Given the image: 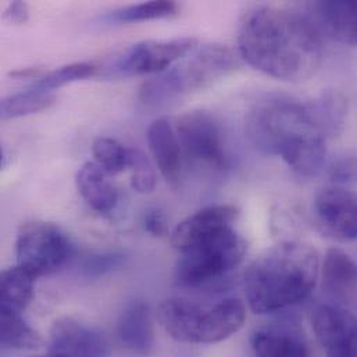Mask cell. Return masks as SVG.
Masks as SVG:
<instances>
[{
  "mask_svg": "<svg viewBox=\"0 0 357 357\" xmlns=\"http://www.w3.org/2000/svg\"><path fill=\"white\" fill-rule=\"evenodd\" d=\"M241 57L253 68L281 81L305 82L323 61V43L312 21L278 7H256L242 20Z\"/></svg>",
  "mask_w": 357,
  "mask_h": 357,
  "instance_id": "6da1fadb",
  "label": "cell"
},
{
  "mask_svg": "<svg viewBox=\"0 0 357 357\" xmlns=\"http://www.w3.org/2000/svg\"><path fill=\"white\" fill-rule=\"evenodd\" d=\"M246 132L261 153L281 158L301 177L316 176L324 165L328 132L316 100L268 96L250 110Z\"/></svg>",
  "mask_w": 357,
  "mask_h": 357,
  "instance_id": "7a4b0ae2",
  "label": "cell"
},
{
  "mask_svg": "<svg viewBox=\"0 0 357 357\" xmlns=\"http://www.w3.org/2000/svg\"><path fill=\"white\" fill-rule=\"evenodd\" d=\"M239 210L218 204L206 207L174 228L172 246L179 253L176 281L200 287L227 275L243 260L248 245L236 229Z\"/></svg>",
  "mask_w": 357,
  "mask_h": 357,
  "instance_id": "3957f363",
  "label": "cell"
},
{
  "mask_svg": "<svg viewBox=\"0 0 357 357\" xmlns=\"http://www.w3.org/2000/svg\"><path fill=\"white\" fill-rule=\"evenodd\" d=\"M320 275V255L298 241L280 242L256 257L245 273V296L256 314L275 313L309 298Z\"/></svg>",
  "mask_w": 357,
  "mask_h": 357,
  "instance_id": "277c9868",
  "label": "cell"
},
{
  "mask_svg": "<svg viewBox=\"0 0 357 357\" xmlns=\"http://www.w3.org/2000/svg\"><path fill=\"white\" fill-rule=\"evenodd\" d=\"M163 330L176 341L210 345L225 341L246 321V307L235 298L200 305L185 298H170L158 310Z\"/></svg>",
  "mask_w": 357,
  "mask_h": 357,
  "instance_id": "5b68a950",
  "label": "cell"
},
{
  "mask_svg": "<svg viewBox=\"0 0 357 357\" xmlns=\"http://www.w3.org/2000/svg\"><path fill=\"white\" fill-rule=\"evenodd\" d=\"M239 67V59L225 45L197 46L179 64L146 81L139 99L145 105H160L203 89Z\"/></svg>",
  "mask_w": 357,
  "mask_h": 357,
  "instance_id": "8992f818",
  "label": "cell"
},
{
  "mask_svg": "<svg viewBox=\"0 0 357 357\" xmlns=\"http://www.w3.org/2000/svg\"><path fill=\"white\" fill-rule=\"evenodd\" d=\"M71 255L73 245L68 236L52 222L31 220L24 222L17 232V266L35 278L59 271Z\"/></svg>",
  "mask_w": 357,
  "mask_h": 357,
  "instance_id": "52a82bcc",
  "label": "cell"
},
{
  "mask_svg": "<svg viewBox=\"0 0 357 357\" xmlns=\"http://www.w3.org/2000/svg\"><path fill=\"white\" fill-rule=\"evenodd\" d=\"M176 131L188 160L214 172H225L229 167L221 130L208 113L189 112L181 116Z\"/></svg>",
  "mask_w": 357,
  "mask_h": 357,
  "instance_id": "ba28073f",
  "label": "cell"
},
{
  "mask_svg": "<svg viewBox=\"0 0 357 357\" xmlns=\"http://www.w3.org/2000/svg\"><path fill=\"white\" fill-rule=\"evenodd\" d=\"M199 46L196 38L144 40L131 46L117 61L116 70L126 77L165 73L176 61L186 57Z\"/></svg>",
  "mask_w": 357,
  "mask_h": 357,
  "instance_id": "9c48e42d",
  "label": "cell"
},
{
  "mask_svg": "<svg viewBox=\"0 0 357 357\" xmlns=\"http://www.w3.org/2000/svg\"><path fill=\"white\" fill-rule=\"evenodd\" d=\"M312 326L326 357H357V316L324 303L312 312Z\"/></svg>",
  "mask_w": 357,
  "mask_h": 357,
  "instance_id": "30bf717a",
  "label": "cell"
},
{
  "mask_svg": "<svg viewBox=\"0 0 357 357\" xmlns=\"http://www.w3.org/2000/svg\"><path fill=\"white\" fill-rule=\"evenodd\" d=\"M313 211L326 234L342 242L357 241V192L326 186L316 193Z\"/></svg>",
  "mask_w": 357,
  "mask_h": 357,
  "instance_id": "8fae6325",
  "label": "cell"
},
{
  "mask_svg": "<svg viewBox=\"0 0 357 357\" xmlns=\"http://www.w3.org/2000/svg\"><path fill=\"white\" fill-rule=\"evenodd\" d=\"M109 352L106 337L75 319L63 317L53 323L49 354L60 357H105Z\"/></svg>",
  "mask_w": 357,
  "mask_h": 357,
  "instance_id": "7c38bea8",
  "label": "cell"
},
{
  "mask_svg": "<svg viewBox=\"0 0 357 357\" xmlns=\"http://www.w3.org/2000/svg\"><path fill=\"white\" fill-rule=\"evenodd\" d=\"M255 357H313L309 340L294 320L271 323L250 337Z\"/></svg>",
  "mask_w": 357,
  "mask_h": 357,
  "instance_id": "4fadbf2b",
  "label": "cell"
},
{
  "mask_svg": "<svg viewBox=\"0 0 357 357\" xmlns=\"http://www.w3.org/2000/svg\"><path fill=\"white\" fill-rule=\"evenodd\" d=\"M312 24L319 33L357 46V1H316L310 4Z\"/></svg>",
  "mask_w": 357,
  "mask_h": 357,
  "instance_id": "5bb4252c",
  "label": "cell"
},
{
  "mask_svg": "<svg viewBox=\"0 0 357 357\" xmlns=\"http://www.w3.org/2000/svg\"><path fill=\"white\" fill-rule=\"evenodd\" d=\"M148 144L163 178L176 186L183 162L176 127L166 119L153 121L148 130Z\"/></svg>",
  "mask_w": 357,
  "mask_h": 357,
  "instance_id": "9a60e30c",
  "label": "cell"
},
{
  "mask_svg": "<svg viewBox=\"0 0 357 357\" xmlns=\"http://www.w3.org/2000/svg\"><path fill=\"white\" fill-rule=\"evenodd\" d=\"M119 338L121 344L138 356H148L155 347L153 320L148 303L134 301L120 316Z\"/></svg>",
  "mask_w": 357,
  "mask_h": 357,
  "instance_id": "2e32d148",
  "label": "cell"
},
{
  "mask_svg": "<svg viewBox=\"0 0 357 357\" xmlns=\"http://www.w3.org/2000/svg\"><path fill=\"white\" fill-rule=\"evenodd\" d=\"M106 173L95 163H85L77 173V188L85 202L98 213L112 211L117 202L119 193L106 178Z\"/></svg>",
  "mask_w": 357,
  "mask_h": 357,
  "instance_id": "e0dca14e",
  "label": "cell"
},
{
  "mask_svg": "<svg viewBox=\"0 0 357 357\" xmlns=\"http://www.w3.org/2000/svg\"><path fill=\"white\" fill-rule=\"evenodd\" d=\"M0 280V310L21 314L32 301L36 278L25 268L15 266L4 270Z\"/></svg>",
  "mask_w": 357,
  "mask_h": 357,
  "instance_id": "ac0fdd59",
  "label": "cell"
},
{
  "mask_svg": "<svg viewBox=\"0 0 357 357\" xmlns=\"http://www.w3.org/2000/svg\"><path fill=\"white\" fill-rule=\"evenodd\" d=\"M323 285L334 295H347L357 287V264L342 249L333 248L323 261Z\"/></svg>",
  "mask_w": 357,
  "mask_h": 357,
  "instance_id": "d6986e66",
  "label": "cell"
},
{
  "mask_svg": "<svg viewBox=\"0 0 357 357\" xmlns=\"http://www.w3.org/2000/svg\"><path fill=\"white\" fill-rule=\"evenodd\" d=\"M54 95L47 92H39L33 89H26L24 92L13 93L1 99L0 116L3 120L25 117L43 112L54 105Z\"/></svg>",
  "mask_w": 357,
  "mask_h": 357,
  "instance_id": "ffe728a7",
  "label": "cell"
},
{
  "mask_svg": "<svg viewBox=\"0 0 357 357\" xmlns=\"http://www.w3.org/2000/svg\"><path fill=\"white\" fill-rule=\"evenodd\" d=\"M3 348L10 349H35L42 340L21 317L20 313L1 312V334Z\"/></svg>",
  "mask_w": 357,
  "mask_h": 357,
  "instance_id": "44dd1931",
  "label": "cell"
},
{
  "mask_svg": "<svg viewBox=\"0 0 357 357\" xmlns=\"http://www.w3.org/2000/svg\"><path fill=\"white\" fill-rule=\"evenodd\" d=\"M178 11V4L169 0H151L130 4L109 14V20L114 22H139L148 20L167 18Z\"/></svg>",
  "mask_w": 357,
  "mask_h": 357,
  "instance_id": "7402d4cb",
  "label": "cell"
},
{
  "mask_svg": "<svg viewBox=\"0 0 357 357\" xmlns=\"http://www.w3.org/2000/svg\"><path fill=\"white\" fill-rule=\"evenodd\" d=\"M96 70H98L96 66L92 63H84V61L71 63V64L59 67V68L42 75L40 78L33 81V84L29 86V89L49 93L50 91L61 88L67 84H71L75 81H82V79L92 77L96 73Z\"/></svg>",
  "mask_w": 357,
  "mask_h": 357,
  "instance_id": "603a6c76",
  "label": "cell"
},
{
  "mask_svg": "<svg viewBox=\"0 0 357 357\" xmlns=\"http://www.w3.org/2000/svg\"><path fill=\"white\" fill-rule=\"evenodd\" d=\"M95 163L107 174L116 176L124 172L130 163V149L112 138H98L92 144Z\"/></svg>",
  "mask_w": 357,
  "mask_h": 357,
  "instance_id": "cb8c5ba5",
  "label": "cell"
},
{
  "mask_svg": "<svg viewBox=\"0 0 357 357\" xmlns=\"http://www.w3.org/2000/svg\"><path fill=\"white\" fill-rule=\"evenodd\" d=\"M316 103L328 137L340 135L345 127L348 116L347 98L338 91H327L316 100Z\"/></svg>",
  "mask_w": 357,
  "mask_h": 357,
  "instance_id": "d4e9b609",
  "label": "cell"
},
{
  "mask_svg": "<svg viewBox=\"0 0 357 357\" xmlns=\"http://www.w3.org/2000/svg\"><path fill=\"white\" fill-rule=\"evenodd\" d=\"M131 186L139 193H151L156 188V173L151 160L138 149H130Z\"/></svg>",
  "mask_w": 357,
  "mask_h": 357,
  "instance_id": "484cf974",
  "label": "cell"
},
{
  "mask_svg": "<svg viewBox=\"0 0 357 357\" xmlns=\"http://www.w3.org/2000/svg\"><path fill=\"white\" fill-rule=\"evenodd\" d=\"M120 260H121V256L117 253L98 255V256L88 259V261L85 264V270L91 275H100V274L117 267L120 264Z\"/></svg>",
  "mask_w": 357,
  "mask_h": 357,
  "instance_id": "4316f807",
  "label": "cell"
},
{
  "mask_svg": "<svg viewBox=\"0 0 357 357\" xmlns=\"http://www.w3.org/2000/svg\"><path fill=\"white\" fill-rule=\"evenodd\" d=\"M142 225L146 232L153 236H163L167 229L166 215L159 208H149L142 218Z\"/></svg>",
  "mask_w": 357,
  "mask_h": 357,
  "instance_id": "83f0119b",
  "label": "cell"
},
{
  "mask_svg": "<svg viewBox=\"0 0 357 357\" xmlns=\"http://www.w3.org/2000/svg\"><path fill=\"white\" fill-rule=\"evenodd\" d=\"M28 15H29L28 4L24 1H13L4 10V18L15 24L25 22L28 20Z\"/></svg>",
  "mask_w": 357,
  "mask_h": 357,
  "instance_id": "f1b7e54d",
  "label": "cell"
},
{
  "mask_svg": "<svg viewBox=\"0 0 357 357\" xmlns=\"http://www.w3.org/2000/svg\"><path fill=\"white\" fill-rule=\"evenodd\" d=\"M40 68H38V67H26V68H18V70H15V71H11L8 75L10 77H14V78H20V79H26V78H35V79H38V78H40L42 75H40Z\"/></svg>",
  "mask_w": 357,
  "mask_h": 357,
  "instance_id": "f546056e",
  "label": "cell"
},
{
  "mask_svg": "<svg viewBox=\"0 0 357 357\" xmlns=\"http://www.w3.org/2000/svg\"><path fill=\"white\" fill-rule=\"evenodd\" d=\"M38 357H60V356H56V355H52V354H47L46 356H38Z\"/></svg>",
  "mask_w": 357,
  "mask_h": 357,
  "instance_id": "4dcf8cb0",
  "label": "cell"
}]
</instances>
